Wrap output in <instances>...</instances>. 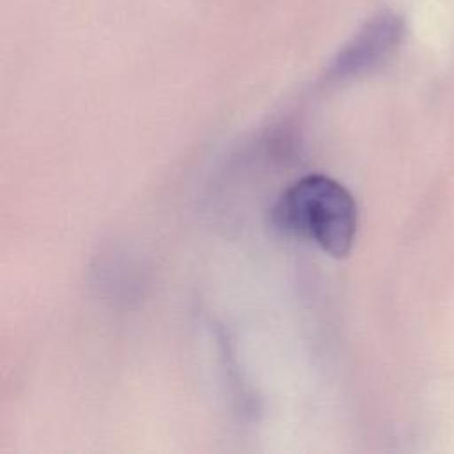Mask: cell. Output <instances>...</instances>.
Segmentation results:
<instances>
[{"instance_id":"6da1fadb","label":"cell","mask_w":454,"mask_h":454,"mask_svg":"<svg viewBox=\"0 0 454 454\" xmlns=\"http://www.w3.org/2000/svg\"><path fill=\"white\" fill-rule=\"evenodd\" d=\"M273 227L314 241L333 257H344L355 241L358 209L335 179L310 174L293 183L270 211Z\"/></svg>"},{"instance_id":"7a4b0ae2","label":"cell","mask_w":454,"mask_h":454,"mask_svg":"<svg viewBox=\"0 0 454 454\" xmlns=\"http://www.w3.org/2000/svg\"><path fill=\"white\" fill-rule=\"evenodd\" d=\"M403 34L404 23L397 14H378L337 53L328 76L344 80L378 67L395 51Z\"/></svg>"}]
</instances>
